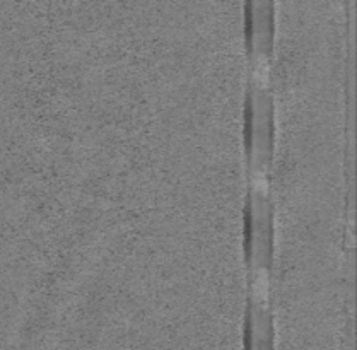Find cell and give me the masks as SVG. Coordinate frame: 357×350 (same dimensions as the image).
Masks as SVG:
<instances>
[{"mask_svg":"<svg viewBox=\"0 0 357 350\" xmlns=\"http://www.w3.org/2000/svg\"><path fill=\"white\" fill-rule=\"evenodd\" d=\"M245 207V254L248 292L271 294L273 261V205L271 176L248 174Z\"/></svg>","mask_w":357,"mask_h":350,"instance_id":"1","label":"cell"}]
</instances>
